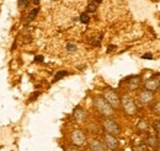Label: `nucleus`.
<instances>
[{
    "label": "nucleus",
    "mask_w": 160,
    "mask_h": 151,
    "mask_svg": "<svg viewBox=\"0 0 160 151\" xmlns=\"http://www.w3.org/2000/svg\"><path fill=\"white\" fill-rule=\"evenodd\" d=\"M38 96H40V92H36V94H35V95H32V97H31V100H35V98H36V97H38Z\"/></svg>",
    "instance_id": "a878e982"
},
{
    "label": "nucleus",
    "mask_w": 160,
    "mask_h": 151,
    "mask_svg": "<svg viewBox=\"0 0 160 151\" xmlns=\"http://www.w3.org/2000/svg\"><path fill=\"white\" fill-rule=\"evenodd\" d=\"M103 98L113 107V108H118L121 105V98L117 95V92H115L113 90H106L103 94Z\"/></svg>",
    "instance_id": "20e7f679"
},
{
    "label": "nucleus",
    "mask_w": 160,
    "mask_h": 151,
    "mask_svg": "<svg viewBox=\"0 0 160 151\" xmlns=\"http://www.w3.org/2000/svg\"><path fill=\"white\" fill-rule=\"evenodd\" d=\"M103 129L106 134H110V135H113V136H117L121 134V127L112 119H108L106 118L103 120Z\"/></svg>",
    "instance_id": "7ed1b4c3"
},
{
    "label": "nucleus",
    "mask_w": 160,
    "mask_h": 151,
    "mask_svg": "<svg viewBox=\"0 0 160 151\" xmlns=\"http://www.w3.org/2000/svg\"><path fill=\"white\" fill-rule=\"evenodd\" d=\"M147 128H148L147 120H140L139 123H138V129H139V130H145Z\"/></svg>",
    "instance_id": "dca6fc26"
},
{
    "label": "nucleus",
    "mask_w": 160,
    "mask_h": 151,
    "mask_svg": "<svg viewBox=\"0 0 160 151\" xmlns=\"http://www.w3.org/2000/svg\"><path fill=\"white\" fill-rule=\"evenodd\" d=\"M103 144L110 149V150H116L118 148V140L116 136L110 135V134H105L103 136Z\"/></svg>",
    "instance_id": "423d86ee"
},
{
    "label": "nucleus",
    "mask_w": 160,
    "mask_h": 151,
    "mask_svg": "<svg viewBox=\"0 0 160 151\" xmlns=\"http://www.w3.org/2000/svg\"><path fill=\"white\" fill-rule=\"evenodd\" d=\"M154 111L155 112H158V113H160V101L155 105V107H154Z\"/></svg>",
    "instance_id": "5701e85b"
},
{
    "label": "nucleus",
    "mask_w": 160,
    "mask_h": 151,
    "mask_svg": "<svg viewBox=\"0 0 160 151\" xmlns=\"http://www.w3.org/2000/svg\"><path fill=\"white\" fill-rule=\"evenodd\" d=\"M153 98H154V95H153L152 91H149V90H143V91H140L139 96H138V100H139V102L142 105H148V103H150V102L153 101Z\"/></svg>",
    "instance_id": "0eeeda50"
},
{
    "label": "nucleus",
    "mask_w": 160,
    "mask_h": 151,
    "mask_svg": "<svg viewBox=\"0 0 160 151\" xmlns=\"http://www.w3.org/2000/svg\"><path fill=\"white\" fill-rule=\"evenodd\" d=\"M28 6V0H19V7L20 9H25Z\"/></svg>",
    "instance_id": "f3484780"
},
{
    "label": "nucleus",
    "mask_w": 160,
    "mask_h": 151,
    "mask_svg": "<svg viewBox=\"0 0 160 151\" xmlns=\"http://www.w3.org/2000/svg\"><path fill=\"white\" fill-rule=\"evenodd\" d=\"M147 149H148V148H147V145H145V144H142V145L138 146V150L139 151H147Z\"/></svg>",
    "instance_id": "4be33fe9"
},
{
    "label": "nucleus",
    "mask_w": 160,
    "mask_h": 151,
    "mask_svg": "<svg viewBox=\"0 0 160 151\" xmlns=\"http://www.w3.org/2000/svg\"><path fill=\"white\" fill-rule=\"evenodd\" d=\"M32 2H33L35 5H38V4H40V0H32Z\"/></svg>",
    "instance_id": "cd10ccee"
},
{
    "label": "nucleus",
    "mask_w": 160,
    "mask_h": 151,
    "mask_svg": "<svg viewBox=\"0 0 160 151\" xmlns=\"http://www.w3.org/2000/svg\"><path fill=\"white\" fill-rule=\"evenodd\" d=\"M74 118L77 119V122H79V123H82V122H85V119H86V113H85V111L84 110H81V108H75L74 110Z\"/></svg>",
    "instance_id": "9d476101"
},
{
    "label": "nucleus",
    "mask_w": 160,
    "mask_h": 151,
    "mask_svg": "<svg viewBox=\"0 0 160 151\" xmlns=\"http://www.w3.org/2000/svg\"><path fill=\"white\" fill-rule=\"evenodd\" d=\"M80 21H81V23H89V21H90V17H89V15L88 14H81L80 15Z\"/></svg>",
    "instance_id": "2eb2a0df"
},
{
    "label": "nucleus",
    "mask_w": 160,
    "mask_h": 151,
    "mask_svg": "<svg viewBox=\"0 0 160 151\" xmlns=\"http://www.w3.org/2000/svg\"><path fill=\"white\" fill-rule=\"evenodd\" d=\"M67 49H68L69 52H74V51H77V46H75L74 43H68V44H67Z\"/></svg>",
    "instance_id": "6ab92c4d"
},
{
    "label": "nucleus",
    "mask_w": 160,
    "mask_h": 151,
    "mask_svg": "<svg viewBox=\"0 0 160 151\" xmlns=\"http://www.w3.org/2000/svg\"><path fill=\"white\" fill-rule=\"evenodd\" d=\"M121 105L123 107V111L128 115H134L137 113V106L133 101V98L128 95H123L121 97Z\"/></svg>",
    "instance_id": "f03ea898"
},
{
    "label": "nucleus",
    "mask_w": 160,
    "mask_h": 151,
    "mask_svg": "<svg viewBox=\"0 0 160 151\" xmlns=\"http://www.w3.org/2000/svg\"><path fill=\"white\" fill-rule=\"evenodd\" d=\"M68 75V71H65V70H60V71H58L56 75H54V77H53V82H56V81H58V80H60V79H63L64 76Z\"/></svg>",
    "instance_id": "ddd939ff"
},
{
    "label": "nucleus",
    "mask_w": 160,
    "mask_h": 151,
    "mask_svg": "<svg viewBox=\"0 0 160 151\" xmlns=\"http://www.w3.org/2000/svg\"><path fill=\"white\" fill-rule=\"evenodd\" d=\"M142 58H143V59H152L153 56H152V54H144V56H142Z\"/></svg>",
    "instance_id": "b1692460"
},
{
    "label": "nucleus",
    "mask_w": 160,
    "mask_h": 151,
    "mask_svg": "<svg viewBox=\"0 0 160 151\" xmlns=\"http://www.w3.org/2000/svg\"><path fill=\"white\" fill-rule=\"evenodd\" d=\"M70 139H72L73 145H75V146H81V145H84L85 141H86V135H85V133L82 132V130L77 129V130H74V132L72 133Z\"/></svg>",
    "instance_id": "39448f33"
},
{
    "label": "nucleus",
    "mask_w": 160,
    "mask_h": 151,
    "mask_svg": "<svg viewBox=\"0 0 160 151\" xmlns=\"http://www.w3.org/2000/svg\"><path fill=\"white\" fill-rule=\"evenodd\" d=\"M160 86V82L157 79H149L147 82H145V90H149V91H155L158 90Z\"/></svg>",
    "instance_id": "1a4fd4ad"
},
{
    "label": "nucleus",
    "mask_w": 160,
    "mask_h": 151,
    "mask_svg": "<svg viewBox=\"0 0 160 151\" xmlns=\"http://www.w3.org/2000/svg\"><path fill=\"white\" fill-rule=\"evenodd\" d=\"M35 61H43V57H41V56L36 57L35 58Z\"/></svg>",
    "instance_id": "393cba45"
},
{
    "label": "nucleus",
    "mask_w": 160,
    "mask_h": 151,
    "mask_svg": "<svg viewBox=\"0 0 160 151\" xmlns=\"http://www.w3.org/2000/svg\"><path fill=\"white\" fill-rule=\"evenodd\" d=\"M37 14H38V9H37V7L33 9V10H31L30 14H28V16H27V22H31L32 20L37 16Z\"/></svg>",
    "instance_id": "4468645a"
},
{
    "label": "nucleus",
    "mask_w": 160,
    "mask_h": 151,
    "mask_svg": "<svg viewBox=\"0 0 160 151\" xmlns=\"http://www.w3.org/2000/svg\"><path fill=\"white\" fill-rule=\"evenodd\" d=\"M88 11L89 12H95L96 11V4H90L88 6Z\"/></svg>",
    "instance_id": "aec40b11"
},
{
    "label": "nucleus",
    "mask_w": 160,
    "mask_h": 151,
    "mask_svg": "<svg viewBox=\"0 0 160 151\" xmlns=\"http://www.w3.org/2000/svg\"><path fill=\"white\" fill-rule=\"evenodd\" d=\"M94 2L95 4H100V2H102V0H94Z\"/></svg>",
    "instance_id": "c85d7f7f"
},
{
    "label": "nucleus",
    "mask_w": 160,
    "mask_h": 151,
    "mask_svg": "<svg viewBox=\"0 0 160 151\" xmlns=\"http://www.w3.org/2000/svg\"><path fill=\"white\" fill-rule=\"evenodd\" d=\"M139 82H140V79L138 76H134L132 79H129V82H128V87L131 90H136L138 86H139Z\"/></svg>",
    "instance_id": "f8f14e48"
},
{
    "label": "nucleus",
    "mask_w": 160,
    "mask_h": 151,
    "mask_svg": "<svg viewBox=\"0 0 160 151\" xmlns=\"http://www.w3.org/2000/svg\"><path fill=\"white\" fill-rule=\"evenodd\" d=\"M89 148H90V151H106L105 145L101 143L100 140H98V139H92V140H90V143H89Z\"/></svg>",
    "instance_id": "6e6552de"
},
{
    "label": "nucleus",
    "mask_w": 160,
    "mask_h": 151,
    "mask_svg": "<svg viewBox=\"0 0 160 151\" xmlns=\"http://www.w3.org/2000/svg\"><path fill=\"white\" fill-rule=\"evenodd\" d=\"M153 128L157 132V134H160V120H157L153 123Z\"/></svg>",
    "instance_id": "a211bd4d"
},
{
    "label": "nucleus",
    "mask_w": 160,
    "mask_h": 151,
    "mask_svg": "<svg viewBox=\"0 0 160 151\" xmlns=\"http://www.w3.org/2000/svg\"><path fill=\"white\" fill-rule=\"evenodd\" d=\"M94 103H95V107L99 111V113L105 115V117H111V115H113V113H115V108L102 96L95 97Z\"/></svg>",
    "instance_id": "f257e3e1"
},
{
    "label": "nucleus",
    "mask_w": 160,
    "mask_h": 151,
    "mask_svg": "<svg viewBox=\"0 0 160 151\" xmlns=\"http://www.w3.org/2000/svg\"><path fill=\"white\" fill-rule=\"evenodd\" d=\"M112 49H115V46H110V47L107 48V52H111Z\"/></svg>",
    "instance_id": "bb28decb"
},
{
    "label": "nucleus",
    "mask_w": 160,
    "mask_h": 151,
    "mask_svg": "<svg viewBox=\"0 0 160 151\" xmlns=\"http://www.w3.org/2000/svg\"><path fill=\"white\" fill-rule=\"evenodd\" d=\"M65 151H81V150H80L78 146L74 145V146H68V148L65 149Z\"/></svg>",
    "instance_id": "412c9836"
},
{
    "label": "nucleus",
    "mask_w": 160,
    "mask_h": 151,
    "mask_svg": "<svg viewBox=\"0 0 160 151\" xmlns=\"http://www.w3.org/2000/svg\"><path fill=\"white\" fill-rule=\"evenodd\" d=\"M147 145L153 148V149H158L159 148V139L157 136H149L147 139Z\"/></svg>",
    "instance_id": "9b49d317"
}]
</instances>
